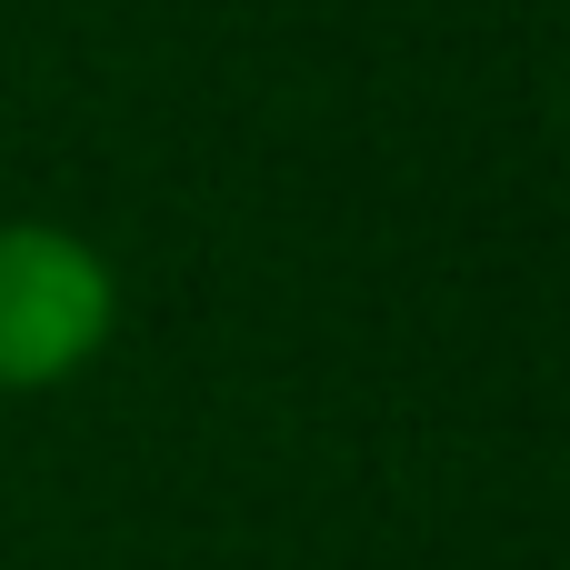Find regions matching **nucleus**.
Listing matches in <instances>:
<instances>
[{"mask_svg": "<svg viewBox=\"0 0 570 570\" xmlns=\"http://www.w3.org/2000/svg\"><path fill=\"white\" fill-rule=\"evenodd\" d=\"M120 331V271L70 220H0V401L80 381Z\"/></svg>", "mask_w": 570, "mask_h": 570, "instance_id": "nucleus-1", "label": "nucleus"}]
</instances>
